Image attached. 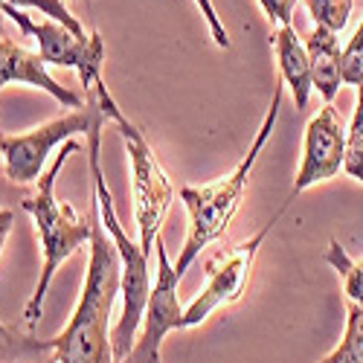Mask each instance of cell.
Listing matches in <instances>:
<instances>
[{"mask_svg": "<svg viewBox=\"0 0 363 363\" xmlns=\"http://www.w3.org/2000/svg\"><path fill=\"white\" fill-rule=\"evenodd\" d=\"M105 113L96 119L87 131V163H90V177H94V201L99 209V218L105 233L111 235L113 247L119 253V264H123V314H119L113 331H111V346H113V360L123 363L128 352L137 343L143 314L148 306V294H151V274H148V256L143 253L140 241H134L125 227L119 224L113 198L105 184V172H102V125H105Z\"/></svg>", "mask_w": 363, "mask_h": 363, "instance_id": "277c9868", "label": "cell"}, {"mask_svg": "<svg viewBox=\"0 0 363 363\" xmlns=\"http://www.w3.org/2000/svg\"><path fill=\"white\" fill-rule=\"evenodd\" d=\"M102 105L96 102V96L90 94L87 105L82 111H70L65 116L52 119L47 125H38L33 131L23 134H4L0 137V151H4V166H6V177L15 184H38V177L47 169V160L55 151V145L70 143L76 134L90 131V125L102 116Z\"/></svg>", "mask_w": 363, "mask_h": 363, "instance_id": "52a82bcc", "label": "cell"}, {"mask_svg": "<svg viewBox=\"0 0 363 363\" xmlns=\"http://www.w3.org/2000/svg\"><path fill=\"white\" fill-rule=\"evenodd\" d=\"M12 227H15V213L12 209H0V253L6 247V238H9Z\"/></svg>", "mask_w": 363, "mask_h": 363, "instance_id": "603a6c76", "label": "cell"}, {"mask_svg": "<svg viewBox=\"0 0 363 363\" xmlns=\"http://www.w3.org/2000/svg\"><path fill=\"white\" fill-rule=\"evenodd\" d=\"M308 15L314 18L317 26L328 29V33H343V26L349 23V15L354 9V0H306Z\"/></svg>", "mask_w": 363, "mask_h": 363, "instance_id": "ac0fdd59", "label": "cell"}, {"mask_svg": "<svg viewBox=\"0 0 363 363\" xmlns=\"http://www.w3.org/2000/svg\"><path fill=\"white\" fill-rule=\"evenodd\" d=\"M155 250H157V277L151 282V294H148V306L143 314L137 343L123 363H160V349H163L166 335L169 331H180V317H184V308H180V302H177L180 277L169 259L163 238L155 241Z\"/></svg>", "mask_w": 363, "mask_h": 363, "instance_id": "9c48e42d", "label": "cell"}, {"mask_svg": "<svg viewBox=\"0 0 363 363\" xmlns=\"http://www.w3.org/2000/svg\"><path fill=\"white\" fill-rule=\"evenodd\" d=\"M195 6H198V12L203 15V21H206V26H209V35H213L216 47L230 50V35H227V26H224V21L218 18V12H216V6H213V0H195Z\"/></svg>", "mask_w": 363, "mask_h": 363, "instance_id": "44dd1931", "label": "cell"}, {"mask_svg": "<svg viewBox=\"0 0 363 363\" xmlns=\"http://www.w3.org/2000/svg\"><path fill=\"white\" fill-rule=\"evenodd\" d=\"M4 4L15 6V9H35L38 15H44V18L55 21V23H62V26H67L70 33H76L79 38H87L90 35V33H84V26L79 23V18L65 6V0H4Z\"/></svg>", "mask_w": 363, "mask_h": 363, "instance_id": "d6986e66", "label": "cell"}, {"mask_svg": "<svg viewBox=\"0 0 363 363\" xmlns=\"http://www.w3.org/2000/svg\"><path fill=\"white\" fill-rule=\"evenodd\" d=\"M279 108H282V84L274 87V96H270V105H267V113L262 119V125L247 148V155L238 160V166L213 180V184H203V186H180V201H184L186 213H189V233H186V241H184V250H180L177 262H174V270L177 277L184 279V274L189 270V264L201 256L203 247H209L213 241H218L233 218L238 216L241 209V201H245V189H247V180L262 157V151L270 140L277 128V119H279Z\"/></svg>", "mask_w": 363, "mask_h": 363, "instance_id": "3957f363", "label": "cell"}, {"mask_svg": "<svg viewBox=\"0 0 363 363\" xmlns=\"http://www.w3.org/2000/svg\"><path fill=\"white\" fill-rule=\"evenodd\" d=\"M6 84H29V87H38L44 94H50L52 99H58L65 108L82 111L87 105V99H82L76 90L58 84L50 70L47 62L38 52H29L18 44H12L9 38H0V90Z\"/></svg>", "mask_w": 363, "mask_h": 363, "instance_id": "8fae6325", "label": "cell"}, {"mask_svg": "<svg viewBox=\"0 0 363 363\" xmlns=\"http://www.w3.org/2000/svg\"><path fill=\"white\" fill-rule=\"evenodd\" d=\"M90 94L96 96V102L102 105L105 116L113 119L119 134H123L125 151H128V163H131V184H134V221L140 230V247L145 256H151V247L160 238V227L163 218L169 213V206L174 201V189L172 180L166 174V169L160 166L155 148L148 145V140L143 137V131L131 123V119L119 111L116 99L111 96L108 84H96Z\"/></svg>", "mask_w": 363, "mask_h": 363, "instance_id": "5b68a950", "label": "cell"}, {"mask_svg": "<svg viewBox=\"0 0 363 363\" xmlns=\"http://www.w3.org/2000/svg\"><path fill=\"white\" fill-rule=\"evenodd\" d=\"M343 169L363 184V82L357 84V108L352 116V125L346 131V166Z\"/></svg>", "mask_w": 363, "mask_h": 363, "instance_id": "e0dca14e", "label": "cell"}, {"mask_svg": "<svg viewBox=\"0 0 363 363\" xmlns=\"http://www.w3.org/2000/svg\"><path fill=\"white\" fill-rule=\"evenodd\" d=\"M90 218H94V235H90V262L82 282V296L65 331L52 337L55 349L47 363H116L108 323L116 296L123 294V264L111 235L102 227L99 209Z\"/></svg>", "mask_w": 363, "mask_h": 363, "instance_id": "6da1fadb", "label": "cell"}, {"mask_svg": "<svg viewBox=\"0 0 363 363\" xmlns=\"http://www.w3.org/2000/svg\"><path fill=\"white\" fill-rule=\"evenodd\" d=\"M0 38H6V23H4V12H0Z\"/></svg>", "mask_w": 363, "mask_h": 363, "instance_id": "cb8c5ba5", "label": "cell"}, {"mask_svg": "<svg viewBox=\"0 0 363 363\" xmlns=\"http://www.w3.org/2000/svg\"><path fill=\"white\" fill-rule=\"evenodd\" d=\"M346 166V125L335 105H325L306 128V143H302V163L294 177L291 201L317 184L331 180Z\"/></svg>", "mask_w": 363, "mask_h": 363, "instance_id": "30bf717a", "label": "cell"}, {"mask_svg": "<svg viewBox=\"0 0 363 363\" xmlns=\"http://www.w3.org/2000/svg\"><path fill=\"white\" fill-rule=\"evenodd\" d=\"M52 349H55L52 340L21 335V331L0 323V363H47Z\"/></svg>", "mask_w": 363, "mask_h": 363, "instance_id": "5bb4252c", "label": "cell"}, {"mask_svg": "<svg viewBox=\"0 0 363 363\" xmlns=\"http://www.w3.org/2000/svg\"><path fill=\"white\" fill-rule=\"evenodd\" d=\"M306 52L311 62V73H314V90L325 99V105H331L343 87V52H340V41L335 33H328L323 26H314V33L306 38Z\"/></svg>", "mask_w": 363, "mask_h": 363, "instance_id": "4fadbf2b", "label": "cell"}, {"mask_svg": "<svg viewBox=\"0 0 363 363\" xmlns=\"http://www.w3.org/2000/svg\"><path fill=\"white\" fill-rule=\"evenodd\" d=\"M0 157H4V151H0Z\"/></svg>", "mask_w": 363, "mask_h": 363, "instance_id": "d4e9b609", "label": "cell"}, {"mask_svg": "<svg viewBox=\"0 0 363 363\" xmlns=\"http://www.w3.org/2000/svg\"><path fill=\"white\" fill-rule=\"evenodd\" d=\"M274 52H277V62H279L282 82L294 94L296 111H306L308 99H311V90H314V73H311L306 44H302V38L296 35L294 26H279V33L274 35Z\"/></svg>", "mask_w": 363, "mask_h": 363, "instance_id": "7c38bea8", "label": "cell"}, {"mask_svg": "<svg viewBox=\"0 0 363 363\" xmlns=\"http://www.w3.org/2000/svg\"><path fill=\"white\" fill-rule=\"evenodd\" d=\"M325 262L340 274L343 291H346L349 302H354V306H363V259H352L343 250L340 241L331 238L328 241V250H325Z\"/></svg>", "mask_w": 363, "mask_h": 363, "instance_id": "9a60e30c", "label": "cell"}, {"mask_svg": "<svg viewBox=\"0 0 363 363\" xmlns=\"http://www.w3.org/2000/svg\"><path fill=\"white\" fill-rule=\"evenodd\" d=\"M288 203L291 201H285V206ZM285 206L259 233H253L250 238H245L241 245H235L230 250H218L213 259H209L203 288L186 306L184 317H180V328H195V325L206 323V317H213L216 311L233 306V302H238L241 296H245L250 274H253V264H256V256H259V247L264 245V238L270 235L274 224L282 218Z\"/></svg>", "mask_w": 363, "mask_h": 363, "instance_id": "8992f818", "label": "cell"}, {"mask_svg": "<svg viewBox=\"0 0 363 363\" xmlns=\"http://www.w3.org/2000/svg\"><path fill=\"white\" fill-rule=\"evenodd\" d=\"M82 151H84L82 143H76V140L65 143L62 151H58V155L52 157V163L44 169V174L38 177L35 192L23 198V209L35 221V235L41 241V256H44L38 285H35L33 296L26 299V308H23L26 328H35L41 323L44 299H47V291H50V285L58 274V267H62L70 256H76L84 245H90V235H94V218L79 216L67 201L55 198L58 174H62L65 163L73 155H82Z\"/></svg>", "mask_w": 363, "mask_h": 363, "instance_id": "7a4b0ae2", "label": "cell"}, {"mask_svg": "<svg viewBox=\"0 0 363 363\" xmlns=\"http://www.w3.org/2000/svg\"><path fill=\"white\" fill-rule=\"evenodd\" d=\"M259 6L264 9V15L279 23V26H294V9H296V0H259Z\"/></svg>", "mask_w": 363, "mask_h": 363, "instance_id": "7402d4cb", "label": "cell"}, {"mask_svg": "<svg viewBox=\"0 0 363 363\" xmlns=\"http://www.w3.org/2000/svg\"><path fill=\"white\" fill-rule=\"evenodd\" d=\"M343 84H360L363 82V23L357 26V33L352 35V41L343 50Z\"/></svg>", "mask_w": 363, "mask_h": 363, "instance_id": "ffe728a7", "label": "cell"}, {"mask_svg": "<svg viewBox=\"0 0 363 363\" xmlns=\"http://www.w3.org/2000/svg\"><path fill=\"white\" fill-rule=\"evenodd\" d=\"M0 12H4L23 35L35 38L38 44V55L47 65L55 67H70L76 70V76L82 79V84L87 90H94L96 84H102V67H105V38L99 33H90L87 38H79L76 33H70L67 26L55 23L50 18L35 21L29 18L23 9H15L9 4L0 0Z\"/></svg>", "mask_w": 363, "mask_h": 363, "instance_id": "ba28073f", "label": "cell"}, {"mask_svg": "<svg viewBox=\"0 0 363 363\" xmlns=\"http://www.w3.org/2000/svg\"><path fill=\"white\" fill-rule=\"evenodd\" d=\"M323 363H363V306L349 302L346 335H343L340 346L331 352Z\"/></svg>", "mask_w": 363, "mask_h": 363, "instance_id": "2e32d148", "label": "cell"}]
</instances>
